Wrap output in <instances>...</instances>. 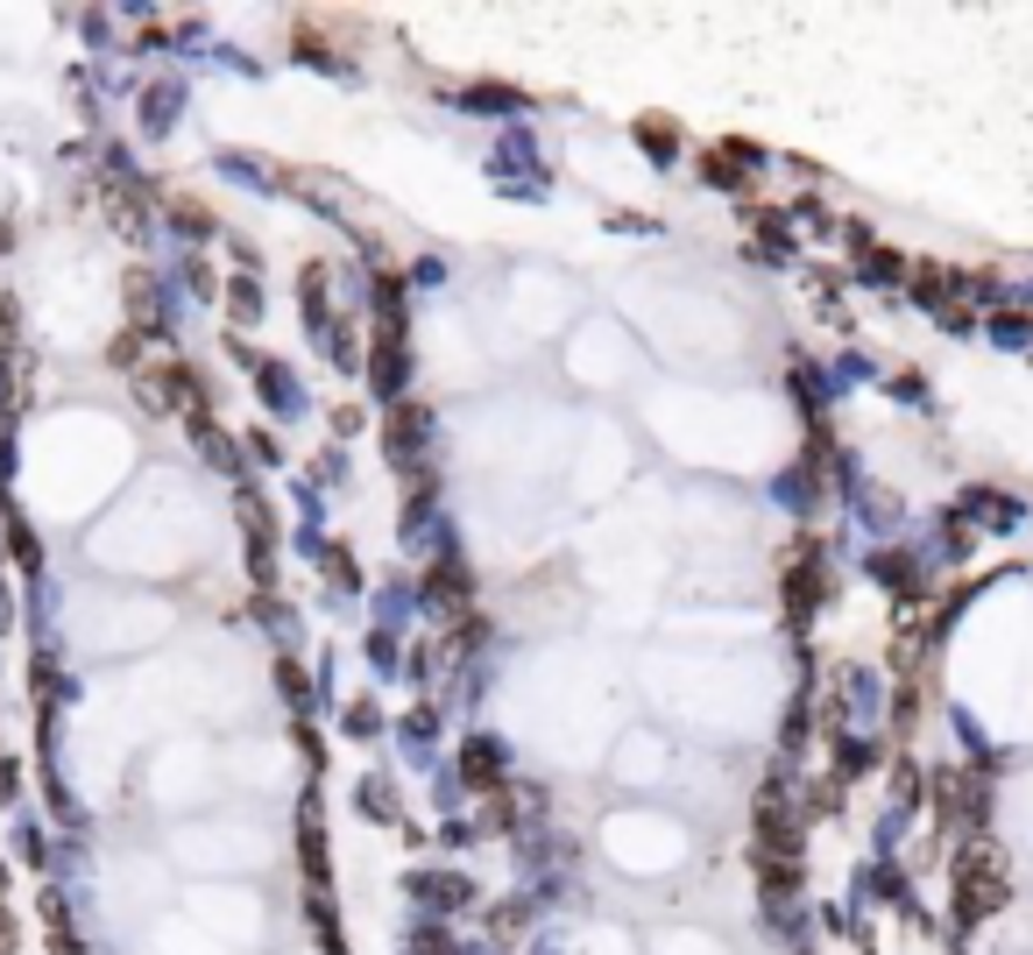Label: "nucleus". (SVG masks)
<instances>
[{"label": "nucleus", "mask_w": 1033, "mask_h": 955, "mask_svg": "<svg viewBox=\"0 0 1033 955\" xmlns=\"http://www.w3.org/2000/svg\"><path fill=\"white\" fill-rule=\"evenodd\" d=\"M1005 899H1012L1005 856H999V843H977L963 856V871H955V921H984V913H999Z\"/></svg>", "instance_id": "nucleus-1"}, {"label": "nucleus", "mask_w": 1033, "mask_h": 955, "mask_svg": "<svg viewBox=\"0 0 1033 955\" xmlns=\"http://www.w3.org/2000/svg\"><path fill=\"white\" fill-rule=\"evenodd\" d=\"M170 213H178L191 234H205V205H199V199H170Z\"/></svg>", "instance_id": "nucleus-2"}, {"label": "nucleus", "mask_w": 1033, "mask_h": 955, "mask_svg": "<svg viewBox=\"0 0 1033 955\" xmlns=\"http://www.w3.org/2000/svg\"><path fill=\"white\" fill-rule=\"evenodd\" d=\"M8 786H14V772H8V764H0V800H8Z\"/></svg>", "instance_id": "nucleus-3"}]
</instances>
